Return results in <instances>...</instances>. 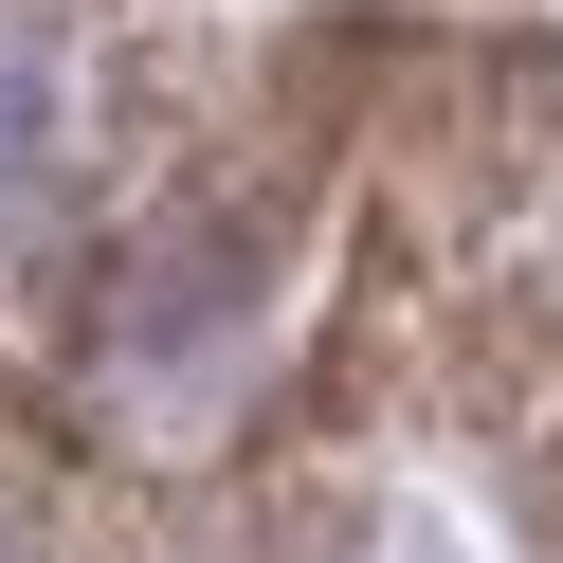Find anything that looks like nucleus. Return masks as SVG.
<instances>
[{"instance_id": "1", "label": "nucleus", "mask_w": 563, "mask_h": 563, "mask_svg": "<svg viewBox=\"0 0 563 563\" xmlns=\"http://www.w3.org/2000/svg\"><path fill=\"white\" fill-rule=\"evenodd\" d=\"M19 164H37V74L0 55V183H19Z\"/></svg>"}]
</instances>
